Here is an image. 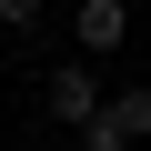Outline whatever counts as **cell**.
I'll list each match as a JSON object with an SVG mask.
<instances>
[{"label":"cell","instance_id":"1","mask_svg":"<svg viewBox=\"0 0 151 151\" xmlns=\"http://www.w3.org/2000/svg\"><path fill=\"white\" fill-rule=\"evenodd\" d=\"M101 101H111V91H101V70H91V60H60L50 81H40V111H50L60 131H81V121H91Z\"/></svg>","mask_w":151,"mask_h":151},{"label":"cell","instance_id":"2","mask_svg":"<svg viewBox=\"0 0 151 151\" xmlns=\"http://www.w3.org/2000/svg\"><path fill=\"white\" fill-rule=\"evenodd\" d=\"M70 40H81V60H111L131 40V0H81L70 10Z\"/></svg>","mask_w":151,"mask_h":151},{"label":"cell","instance_id":"3","mask_svg":"<svg viewBox=\"0 0 151 151\" xmlns=\"http://www.w3.org/2000/svg\"><path fill=\"white\" fill-rule=\"evenodd\" d=\"M81 151H141V141H131V131H121V111H111V101H101V111H91V121H81Z\"/></svg>","mask_w":151,"mask_h":151},{"label":"cell","instance_id":"4","mask_svg":"<svg viewBox=\"0 0 151 151\" xmlns=\"http://www.w3.org/2000/svg\"><path fill=\"white\" fill-rule=\"evenodd\" d=\"M40 20H50V0H0V30L10 40H40Z\"/></svg>","mask_w":151,"mask_h":151},{"label":"cell","instance_id":"5","mask_svg":"<svg viewBox=\"0 0 151 151\" xmlns=\"http://www.w3.org/2000/svg\"><path fill=\"white\" fill-rule=\"evenodd\" d=\"M111 111H121V131H131V141H151V91H141V81H131V91H111Z\"/></svg>","mask_w":151,"mask_h":151},{"label":"cell","instance_id":"6","mask_svg":"<svg viewBox=\"0 0 151 151\" xmlns=\"http://www.w3.org/2000/svg\"><path fill=\"white\" fill-rule=\"evenodd\" d=\"M20 151H30V141H20Z\"/></svg>","mask_w":151,"mask_h":151}]
</instances>
